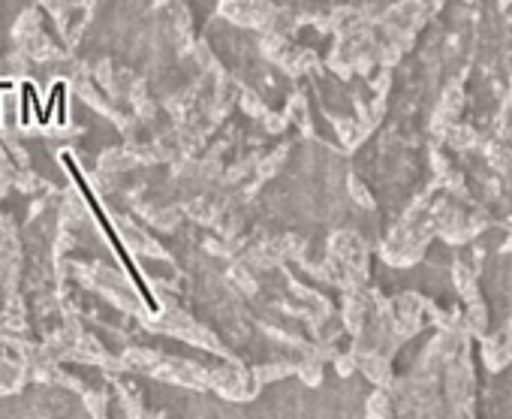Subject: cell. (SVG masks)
I'll return each mask as SVG.
<instances>
[{"instance_id": "obj_1", "label": "cell", "mask_w": 512, "mask_h": 419, "mask_svg": "<svg viewBox=\"0 0 512 419\" xmlns=\"http://www.w3.org/2000/svg\"><path fill=\"white\" fill-rule=\"evenodd\" d=\"M61 163L67 166V172H70V178L76 181V187L82 190V196H85V202H88V208L94 212V218H97V224L103 227V233H106V239H109V245H112V251L118 254V260L124 263V269H127V275H130V281L136 284V290H139V296H142V302L148 305V311L151 314H157L160 311V302L154 299V293L148 290V284H145V278H142V272L136 269V263H133V257H130V251L124 248V242L118 239V233H115V227L109 224V218H106V212H103V205H100V199L94 196V190L88 187V181H85V175H82V169L76 166V160H73V154L70 151H64L61 154Z\"/></svg>"}, {"instance_id": "obj_3", "label": "cell", "mask_w": 512, "mask_h": 419, "mask_svg": "<svg viewBox=\"0 0 512 419\" xmlns=\"http://www.w3.org/2000/svg\"><path fill=\"white\" fill-rule=\"evenodd\" d=\"M22 88L28 91V97H31V109H34V118L40 121V124H49L46 121V112H43V103H40V94H37V88L31 85V82H22Z\"/></svg>"}, {"instance_id": "obj_4", "label": "cell", "mask_w": 512, "mask_h": 419, "mask_svg": "<svg viewBox=\"0 0 512 419\" xmlns=\"http://www.w3.org/2000/svg\"><path fill=\"white\" fill-rule=\"evenodd\" d=\"M13 88V82H0V91H10Z\"/></svg>"}, {"instance_id": "obj_2", "label": "cell", "mask_w": 512, "mask_h": 419, "mask_svg": "<svg viewBox=\"0 0 512 419\" xmlns=\"http://www.w3.org/2000/svg\"><path fill=\"white\" fill-rule=\"evenodd\" d=\"M52 91H55V124L58 127H64L67 124V85L64 82H55L52 85Z\"/></svg>"}]
</instances>
